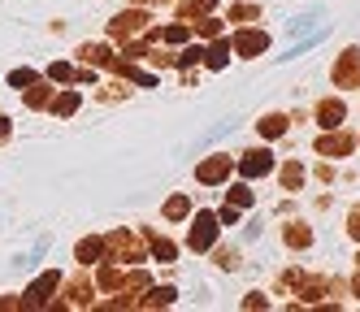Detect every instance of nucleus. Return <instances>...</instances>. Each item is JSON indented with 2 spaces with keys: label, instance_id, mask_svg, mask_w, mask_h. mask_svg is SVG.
<instances>
[{
  "label": "nucleus",
  "instance_id": "16",
  "mask_svg": "<svg viewBox=\"0 0 360 312\" xmlns=\"http://www.w3.org/2000/svg\"><path fill=\"white\" fill-rule=\"evenodd\" d=\"M143 239H148V247H152V256H157V260H174V243L169 239H161V234H143Z\"/></svg>",
  "mask_w": 360,
  "mask_h": 312
},
{
  "label": "nucleus",
  "instance_id": "10",
  "mask_svg": "<svg viewBox=\"0 0 360 312\" xmlns=\"http://www.w3.org/2000/svg\"><path fill=\"white\" fill-rule=\"evenodd\" d=\"M343 117H347V109H343V100H321V104H317V122H321L326 130H334V126H343Z\"/></svg>",
  "mask_w": 360,
  "mask_h": 312
},
{
  "label": "nucleus",
  "instance_id": "29",
  "mask_svg": "<svg viewBox=\"0 0 360 312\" xmlns=\"http://www.w3.org/2000/svg\"><path fill=\"white\" fill-rule=\"evenodd\" d=\"M230 18H235V22H252V18H261V9H256V5H235Z\"/></svg>",
  "mask_w": 360,
  "mask_h": 312
},
{
  "label": "nucleus",
  "instance_id": "18",
  "mask_svg": "<svg viewBox=\"0 0 360 312\" xmlns=\"http://www.w3.org/2000/svg\"><path fill=\"white\" fill-rule=\"evenodd\" d=\"M53 109H57L61 117H74V113H79V91H61V96L53 100Z\"/></svg>",
  "mask_w": 360,
  "mask_h": 312
},
{
  "label": "nucleus",
  "instance_id": "35",
  "mask_svg": "<svg viewBox=\"0 0 360 312\" xmlns=\"http://www.w3.org/2000/svg\"><path fill=\"white\" fill-rule=\"evenodd\" d=\"M265 304H269L265 295H248V299H243V308H265Z\"/></svg>",
  "mask_w": 360,
  "mask_h": 312
},
{
  "label": "nucleus",
  "instance_id": "20",
  "mask_svg": "<svg viewBox=\"0 0 360 312\" xmlns=\"http://www.w3.org/2000/svg\"><path fill=\"white\" fill-rule=\"evenodd\" d=\"M48 100H53V91H48V87L39 83V78H35V83L27 87V104H31V109H44V104H48Z\"/></svg>",
  "mask_w": 360,
  "mask_h": 312
},
{
  "label": "nucleus",
  "instance_id": "26",
  "mask_svg": "<svg viewBox=\"0 0 360 312\" xmlns=\"http://www.w3.org/2000/svg\"><path fill=\"white\" fill-rule=\"evenodd\" d=\"M70 304H91V286L87 282H74L70 286Z\"/></svg>",
  "mask_w": 360,
  "mask_h": 312
},
{
  "label": "nucleus",
  "instance_id": "3",
  "mask_svg": "<svg viewBox=\"0 0 360 312\" xmlns=\"http://www.w3.org/2000/svg\"><path fill=\"white\" fill-rule=\"evenodd\" d=\"M334 87H360V52L347 48L339 65H334Z\"/></svg>",
  "mask_w": 360,
  "mask_h": 312
},
{
  "label": "nucleus",
  "instance_id": "12",
  "mask_svg": "<svg viewBox=\"0 0 360 312\" xmlns=\"http://www.w3.org/2000/svg\"><path fill=\"white\" fill-rule=\"evenodd\" d=\"M105 256V239H83L79 243V265H96Z\"/></svg>",
  "mask_w": 360,
  "mask_h": 312
},
{
  "label": "nucleus",
  "instance_id": "37",
  "mask_svg": "<svg viewBox=\"0 0 360 312\" xmlns=\"http://www.w3.org/2000/svg\"><path fill=\"white\" fill-rule=\"evenodd\" d=\"M352 291H356V295H360V278H356V282H352Z\"/></svg>",
  "mask_w": 360,
  "mask_h": 312
},
{
  "label": "nucleus",
  "instance_id": "30",
  "mask_svg": "<svg viewBox=\"0 0 360 312\" xmlns=\"http://www.w3.org/2000/svg\"><path fill=\"white\" fill-rule=\"evenodd\" d=\"M122 291H148V273H131L122 282Z\"/></svg>",
  "mask_w": 360,
  "mask_h": 312
},
{
  "label": "nucleus",
  "instance_id": "11",
  "mask_svg": "<svg viewBox=\"0 0 360 312\" xmlns=\"http://www.w3.org/2000/svg\"><path fill=\"white\" fill-rule=\"evenodd\" d=\"M174 295H178L174 286H157V291H148V295L139 299V308H169V304H174Z\"/></svg>",
  "mask_w": 360,
  "mask_h": 312
},
{
  "label": "nucleus",
  "instance_id": "15",
  "mask_svg": "<svg viewBox=\"0 0 360 312\" xmlns=\"http://www.w3.org/2000/svg\"><path fill=\"white\" fill-rule=\"evenodd\" d=\"M100 291H122V282H126V273L122 269H113V265H105V269H100Z\"/></svg>",
  "mask_w": 360,
  "mask_h": 312
},
{
  "label": "nucleus",
  "instance_id": "34",
  "mask_svg": "<svg viewBox=\"0 0 360 312\" xmlns=\"http://www.w3.org/2000/svg\"><path fill=\"white\" fill-rule=\"evenodd\" d=\"M347 230H352V239H360V204L352 208V217H347Z\"/></svg>",
  "mask_w": 360,
  "mask_h": 312
},
{
  "label": "nucleus",
  "instance_id": "13",
  "mask_svg": "<svg viewBox=\"0 0 360 312\" xmlns=\"http://www.w3.org/2000/svg\"><path fill=\"white\" fill-rule=\"evenodd\" d=\"M256 126H261V135H265V139H278V135H287V117H282V113H269V117H261Z\"/></svg>",
  "mask_w": 360,
  "mask_h": 312
},
{
  "label": "nucleus",
  "instance_id": "6",
  "mask_svg": "<svg viewBox=\"0 0 360 312\" xmlns=\"http://www.w3.org/2000/svg\"><path fill=\"white\" fill-rule=\"evenodd\" d=\"M269 169H274V156H269V148L243 152V161H239V174H243V178H265Z\"/></svg>",
  "mask_w": 360,
  "mask_h": 312
},
{
  "label": "nucleus",
  "instance_id": "33",
  "mask_svg": "<svg viewBox=\"0 0 360 312\" xmlns=\"http://www.w3.org/2000/svg\"><path fill=\"white\" fill-rule=\"evenodd\" d=\"M217 265H221V269H239V252H221Z\"/></svg>",
  "mask_w": 360,
  "mask_h": 312
},
{
  "label": "nucleus",
  "instance_id": "24",
  "mask_svg": "<svg viewBox=\"0 0 360 312\" xmlns=\"http://www.w3.org/2000/svg\"><path fill=\"white\" fill-rule=\"evenodd\" d=\"M195 26H200V35H204V39H217V35H221V18H200Z\"/></svg>",
  "mask_w": 360,
  "mask_h": 312
},
{
  "label": "nucleus",
  "instance_id": "32",
  "mask_svg": "<svg viewBox=\"0 0 360 312\" xmlns=\"http://www.w3.org/2000/svg\"><path fill=\"white\" fill-rule=\"evenodd\" d=\"M200 57H204V48H187V52H183V57H178V65H183V70H187V65H195Z\"/></svg>",
  "mask_w": 360,
  "mask_h": 312
},
{
  "label": "nucleus",
  "instance_id": "23",
  "mask_svg": "<svg viewBox=\"0 0 360 312\" xmlns=\"http://www.w3.org/2000/svg\"><path fill=\"white\" fill-rule=\"evenodd\" d=\"M187 26H165V31H157V39H165V44H187Z\"/></svg>",
  "mask_w": 360,
  "mask_h": 312
},
{
  "label": "nucleus",
  "instance_id": "1",
  "mask_svg": "<svg viewBox=\"0 0 360 312\" xmlns=\"http://www.w3.org/2000/svg\"><path fill=\"white\" fill-rule=\"evenodd\" d=\"M105 247H109L113 260H122V265H139V260H143L139 239H135V234H126V230H113L109 239H105Z\"/></svg>",
  "mask_w": 360,
  "mask_h": 312
},
{
  "label": "nucleus",
  "instance_id": "28",
  "mask_svg": "<svg viewBox=\"0 0 360 312\" xmlns=\"http://www.w3.org/2000/svg\"><path fill=\"white\" fill-rule=\"evenodd\" d=\"M9 83H13L18 91H22V87H31V83H35V70H13V74H9Z\"/></svg>",
  "mask_w": 360,
  "mask_h": 312
},
{
  "label": "nucleus",
  "instance_id": "9",
  "mask_svg": "<svg viewBox=\"0 0 360 312\" xmlns=\"http://www.w3.org/2000/svg\"><path fill=\"white\" fill-rule=\"evenodd\" d=\"M317 152L321 156H347L352 152V135H343V130L334 126V135H321L317 139Z\"/></svg>",
  "mask_w": 360,
  "mask_h": 312
},
{
  "label": "nucleus",
  "instance_id": "5",
  "mask_svg": "<svg viewBox=\"0 0 360 312\" xmlns=\"http://www.w3.org/2000/svg\"><path fill=\"white\" fill-rule=\"evenodd\" d=\"M57 286H61V273H44V278H35L31 291H27V299H22V308H39V304H48Z\"/></svg>",
  "mask_w": 360,
  "mask_h": 312
},
{
  "label": "nucleus",
  "instance_id": "8",
  "mask_svg": "<svg viewBox=\"0 0 360 312\" xmlns=\"http://www.w3.org/2000/svg\"><path fill=\"white\" fill-rule=\"evenodd\" d=\"M195 178L209 182V187H213V182H226L230 178V156H209V161L195 169Z\"/></svg>",
  "mask_w": 360,
  "mask_h": 312
},
{
  "label": "nucleus",
  "instance_id": "17",
  "mask_svg": "<svg viewBox=\"0 0 360 312\" xmlns=\"http://www.w3.org/2000/svg\"><path fill=\"white\" fill-rule=\"evenodd\" d=\"M195 13H213V0H183V5H178V18L195 22Z\"/></svg>",
  "mask_w": 360,
  "mask_h": 312
},
{
  "label": "nucleus",
  "instance_id": "38",
  "mask_svg": "<svg viewBox=\"0 0 360 312\" xmlns=\"http://www.w3.org/2000/svg\"><path fill=\"white\" fill-rule=\"evenodd\" d=\"M356 265H360V256H356Z\"/></svg>",
  "mask_w": 360,
  "mask_h": 312
},
{
  "label": "nucleus",
  "instance_id": "21",
  "mask_svg": "<svg viewBox=\"0 0 360 312\" xmlns=\"http://www.w3.org/2000/svg\"><path fill=\"white\" fill-rule=\"evenodd\" d=\"M282 187H287V191L304 187V165H300V161H291L287 169H282Z\"/></svg>",
  "mask_w": 360,
  "mask_h": 312
},
{
  "label": "nucleus",
  "instance_id": "27",
  "mask_svg": "<svg viewBox=\"0 0 360 312\" xmlns=\"http://www.w3.org/2000/svg\"><path fill=\"white\" fill-rule=\"evenodd\" d=\"M230 204H235V208H248L252 204V191L243 187V182H239V187H230Z\"/></svg>",
  "mask_w": 360,
  "mask_h": 312
},
{
  "label": "nucleus",
  "instance_id": "31",
  "mask_svg": "<svg viewBox=\"0 0 360 312\" xmlns=\"http://www.w3.org/2000/svg\"><path fill=\"white\" fill-rule=\"evenodd\" d=\"M217 221H226V226H235V221H239V208H235V204L226 200V208H221V213H217Z\"/></svg>",
  "mask_w": 360,
  "mask_h": 312
},
{
  "label": "nucleus",
  "instance_id": "2",
  "mask_svg": "<svg viewBox=\"0 0 360 312\" xmlns=\"http://www.w3.org/2000/svg\"><path fill=\"white\" fill-rule=\"evenodd\" d=\"M139 31H148V13H143V9H126V13H117V18L109 22V35H113V39H131V35H139Z\"/></svg>",
  "mask_w": 360,
  "mask_h": 312
},
{
  "label": "nucleus",
  "instance_id": "4",
  "mask_svg": "<svg viewBox=\"0 0 360 312\" xmlns=\"http://www.w3.org/2000/svg\"><path fill=\"white\" fill-rule=\"evenodd\" d=\"M213 239H217V217H213V213H200L195 226H191V239H187V243H191L195 252H209Z\"/></svg>",
  "mask_w": 360,
  "mask_h": 312
},
{
  "label": "nucleus",
  "instance_id": "19",
  "mask_svg": "<svg viewBox=\"0 0 360 312\" xmlns=\"http://www.w3.org/2000/svg\"><path fill=\"white\" fill-rule=\"evenodd\" d=\"M187 213H191V200H187V195H174V200L165 204V217H169V221H183Z\"/></svg>",
  "mask_w": 360,
  "mask_h": 312
},
{
  "label": "nucleus",
  "instance_id": "25",
  "mask_svg": "<svg viewBox=\"0 0 360 312\" xmlns=\"http://www.w3.org/2000/svg\"><path fill=\"white\" fill-rule=\"evenodd\" d=\"M48 78H53V83H74V70H70L65 61H53V70H48Z\"/></svg>",
  "mask_w": 360,
  "mask_h": 312
},
{
  "label": "nucleus",
  "instance_id": "36",
  "mask_svg": "<svg viewBox=\"0 0 360 312\" xmlns=\"http://www.w3.org/2000/svg\"><path fill=\"white\" fill-rule=\"evenodd\" d=\"M9 139V117H0V143Z\"/></svg>",
  "mask_w": 360,
  "mask_h": 312
},
{
  "label": "nucleus",
  "instance_id": "14",
  "mask_svg": "<svg viewBox=\"0 0 360 312\" xmlns=\"http://www.w3.org/2000/svg\"><path fill=\"white\" fill-rule=\"evenodd\" d=\"M209 70H221L226 61H230V44H213V48H204V57H200Z\"/></svg>",
  "mask_w": 360,
  "mask_h": 312
},
{
  "label": "nucleus",
  "instance_id": "22",
  "mask_svg": "<svg viewBox=\"0 0 360 312\" xmlns=\"http://www.w3.org/2000/svg\"><path fill=\"white\" fill-rule=\"evenodd\" d=\"M287 243L291 247H308V243H313V230H308V226H287Z\"/></svg>",
  "mask_w": 360,
  "mask_h": 312
},
{
  "label": "nucleus",
  "instance_id": "7",
  "mask_svg": "<svg viewBox=\"0 0 360 312\" xmlns=\"http://www.w3.org/2000/svg\"><path fill=\"white\" fill-rule=\"evenodd\" d=\"M265 48H269V35L265 31H239L235 35V52H239V57H261Z\"/></svg>",
  "mask_w": 360,
  "mask_h": 312
}]
</instances>
